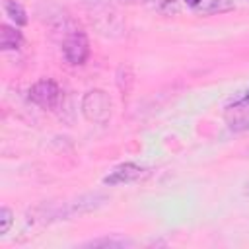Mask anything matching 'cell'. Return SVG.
<instances>
[{"instance_id":"obj_1","label":"cell","mask_w":249,"mask_h":249,"mask_svg":"<svg viewBox=\"0 0 249 249\" xmlns=\"http://www.w3.org/2000/svg\"><path fill=\"white\" fill-rule=\"evenodd\" d=\"M109 202V196L95 191V193H86L80 195L72 200H66L62 204H49L45 206V214H43V222H54V220H68L74 216H84L89 212L99 210L101 206H105Z\"/></svg>"},{"instance_id":"obj_2","label":"cell","mask_w":249,"mask_h":249,"mask_svg":"<svg viewBox=\"0 0 249 249\" xmlns=\"http://www.w3.org/2000/svg\"><path fill=\"white\" fill-rule=\"evenodd\" d=\"M80 109H82V115L86 121H89L93 124H105L111 119L113 103H111V97L105 89L93 88V89H88L84 93Z\"/></svg>"},{"instance_id":"obj_3","label":"cell","mask_w":249,"mask_h":249,"mask_svg":"<svg viewBox=\"0 0 249 249\" xmlns=\"http://www.w3.org/2000/svg\"><path fill=\"white\" fill-rule=\"evenodd\" d=\"M62 54L72 66H82L89 56V41L86 33L80 29L68 31L62 41Z\"/></svg>"},{"instance_id":"obj_4","label":"cell","mask_w":249,"mask_h":249,"mask_svg":"<svg viewBox=\"0 0 249 249\" xmlns=\"http://www.w3.org/2000/svg\"><path fill=\"white\" fill-rule=\"evenodd\" d=\"M27 97H29L31 103H35L43 109H54L60 103V88L54 80L41 78L29 88Z\"/></svg>"},{"instance_id":"obj_5","label":"cell","mask_w":249,"mask_h":249,"mask_svg":"<svg viewBox=\"0 0 249 249\" xmlns=\"http://www.w3.org/2000/svg\"><path fill=\"white\" fill-rule=\"evenodd\" d=\"M144 173H146L144 167H140V165H136L132 161H126V163L117 165L109 175H105L103 177V183L109 185V187H113V185H126V183L138 181Z\"/></svg>"},{"instance_id":"obj_6","label":"cell","mask_w":249,"mask_h":249,"mask_svg":"<svg viewBox=\"0 0 249 249\" xmlns=\"http://www.w3.org/2000/svg\"><path fill=\"white\" fill-rule=\"evenodd\" d=\"M224 119L233 132H241L249 128V101H237L233 105H228L224 111Z\"/></svg>"},{"instance_id":"obj_7","label":"cell","mask_w":249,"mask_h":249,"mask_svg":"<svg viewBox=\"0 0 249 249\" xmlns=\"http://www.w3.org/2000/svg\"><path fill=\"white\" fill-rule=\"evenodd\" d=\"M21 43H23V35H21L19 29H16L8 23H4L0 27V47H2V51H16V49L21 47Z\"/></svg>"},{"instance_id":"obj_8","label":"cell","mask_w":249,"mask_h":249,"mask_svg":"<svg viewBox=\"0 0 249 249\" xmlns=\"http://www.w3.org/2000/svg\"><path fill=\"white\" fill-rule=\"evenodd\" d=\"M134 241L128 239V237H123V235H107V237H99V239H91V241H86L84 247H105V249H124V247H132Z\"/></svg>"},{"instance_id":"obj_9","label":"cell","mask_w":249,"mask_h":249,"mask_svg":"<svg viewBox=\"0 0 249 249\" xmlns=\"http://www.w3.org/2000/svg\"><path fill=\"white\" fill-rule=\"evenodd\" d=\"M117 86H119V91L123 93V97L130 95L132 86H134V72H132V66L128 62H123L117 68Z\"/></svg>"},{"instance_id":"obj_10","label":"cell","mask_w":249,"mask_h":249,"mask_svg":"<svg viewBox=\"0 0 249 249\" xmlns=\"http://www.w3.org/2000/svg\"><path fill=\"white\" fill-rule=\"evenodd\" d=\"M202 16H212V14H226L235 10V4L231 0H208V4H200L196 8Z\"/></svg>"},{"instance_id":"obj_11","label":"cell","mask_w":249,"mask_h":249,"mask_svg":"<svg viewBox=\"0 0 249 249\" xmlns=\"http://www.w3.org/2000/svg\"><path fill=\"white\" fill-rule=\"evenodd\" d=\"M4 10H6V14L10 16V19H12L16 25H25V23H27V14H25V10H23V6H21L19 2H16V0H6Z\"/></svg>"},{"instance_id":"obj_12","label":"cell","mask_w":249,"mask_h":249,"mask_svg":"<svg viewBox=\"0 0 249 249\" xmlns=\"http://www.w3.org/2000/svg\"><path fill=\"white\" fill-rule=\"evenodd\" d=\"M152 8L163 16H177L181 12V6H179V0H156L152 4Z\"/></svg>"},{"instance_id":"obj_13","label":"cell","mask_w":249,"mask_h":249,"mask_svg":"<svg viewBox=\"0 0 249 249\" xmlns=\"http://www.w3.org/2000/svg\"><path fill=\"white\" fill-rule=\"evenodd\" d=\"M12 224H14V212L8 206H2V210H0V233L2 235L8 233Z\"/></svg>"},{"instance_id":"obj_14","label":"cell","mask_w":249,"mask_h":249,"mask_svg":"<svg viewBox=\"0 0 249 249\" xmlns=\"http://www.w3.org/2000/svg\"><path fill=\"white\" fill-rule=\"evenodd\" d=\"M185 2H187V4L191 6V8H195V10H196V8H198V6H200V4L204 2V0H185Z\"/></svg>"},{"instance_id":"obj_15","label":"cell","mask_w":249,"mask_h":249,"mask_svg":"<svg viewBox=\"0 0 249 249\" xmlns=\"http://www.w3.org/2000/svg\"><path fill=\"white\" fill-rule=\"evenodd\" d=\"M123 2H128V4H136V2H142V4H148V6H152L156 0H123Z\"/></svg>"},{"instance_id":"obj_16","label":"cell","mask_w":249,"mask_h":249,"mask_svg":"<svg viewBox=\"0 0 249 249\" xmlns=\"http://www.w3.org/2000/svg\"><path fill=\"white\" fill-rule=\"evenodd\" d=\"M245 195H249V183L245 185Z\"/></svg>"},{"instance_id":"obj_17","label":"cell","mask_w":249,"mask_h":249,"mask_svg":"<svg viewBox=\"0 0 249 249\" xmlns=\"http://www.w3.org/2000/svg\"><path fill=\"white\" fill-rule=\"evenodd\" d=\"M245 101H249V91H247V93H245Z\"/></svg>"}]
</instances>
